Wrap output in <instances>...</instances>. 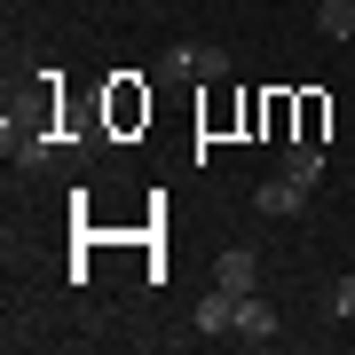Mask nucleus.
Returning a JSON list of instances; mask_svg holds the SVG:
<instances>
[{"mask_svg": "<svg viewBox=\"0 0 355 355\" xmlns=\"http://www.w3.org/2000/svg\"><path fill=\"white\" fill-rule=\"evenodd\" d=\"M277 308H268L261 300V292H237V316H229V340H245V347H268V340H277Z\"/></svg>", "mask_w": 355, "mask_h": 355, "instance_id": "nucleus-1", "label": "nucleus"}, {"mask_svg": "<svg viewBox=\"0 0 355 355\" xmlns=\"http://www.w3.org/2000/svg\"><path fill=\"white\" fill-rule=\"evenodd\" d=\"M261 214H308V182H292V174H268L261 190H253Z\"/></svg>", "mask_w": 355, "mask_h": 355, "instance_id": "nucleus-2", "label": "nucleus"}, {"mask_svg": "<svg viewBox=\"0 0 355 355\" xmlns=\"http://www.w3.org/2000/svg\"><path fill=\"white\" fill-rule=\"evenodd\" d=\"M214 284L221 292H261V261L245 253V245H229V253L214 261Z\"/></svg>", "mask_w": 355, "mask_h": 355, "instance_id": "nucleus-3", "label": "nucleus"}, {"mask_svg": "<svg viewBox=\"0 0 355 355\" xmlns=\"http://www.w3.org/2000/svg\"><path fill=\"white\" fill-rule=\"evenodd\" d=\"M277 174H292V182H308V190H316V174H324V150L308 135H292L284 142V158H277Z\"/></svg>", "mask_w": 355, "mask_h": 355, "instance_id": "nucleus-4", "label": "nucleus"}, {"mask_svg": "<svg viewBox=\"0 0 355 355\" xmlns=\"http://www.w3.org/2000/svg\"><path fill=\"white\" fill-rule=\"evenodd\" d=\"M316 32L324 40H355V0H316Z\"/></svg>", "mask_w": 355, "mask_h": 355, "instance_id": "nucleus-5", "label": "nucleus"}, {"mask_svg": "<svg viewBox=\"0 0 355 355\" xmlns=\"http://www.w3.org/2000/svg\"><path fill=\"white\" fill-rule=\"evenodd\" d=\"M229 316H237V292H205V300H198V331H229Z\"/></svg>", "mask_w": 355, "mask_h": 355, "instance_id": "nucleus-6", "label": "nucleus"}, {"mask_svg": "<svg viewBox=\"0 0 355 355\" xmlns=\"http://www.w3.org/2000/svg\"><path fill=\"white\" fill-rule=\"evenodd\" d=\"M158 79H198V40L166 48V55H158Z\"/></svg>", "mask_w": 355, "mask_h": 355, "instance_id": "nucleus-7", "label": "nucleus"}, {"mask_svg": "<svg viewBox=\"0 0 355 355\" xmlns=\"http://www.w3.org/2000/svg\"><path fill=\"white\" fill-rule=\"evenodd\" d=\"M229 71V48L221 40H198V79H221Z\"/></svg>", "mask_w": 355, "mask_h": 355, "instance_id": "nucleus-8", "label": "nucleus"}, {"mask_svg": "<svg viewBox=\"0 0 355 355\" xmlns=\"http://www.w3.org/2000/svg\"><path fill=\"white\" fill-rule=\"evenodd\" d=\"M324 119H331V111H324V95H300V135H308V142L324 135Z\"/></svg>", "mask_w": 355, "mask_h": 355, "instance_id": "nucleus-9", "label": "nucleus"}, {"mask_svg": "<svg viewBox=\"0 0 355 355\" xmlns=\"http://www.w3.org/2000/svg\"><path fill=\"white\" fill-rule=\"evenodd\" d=\"M331 316H355V277H340V284H331Z\"/></svg>", "mask_w": 355, "mask_h": 355, "instance_id": "nucleus-10", "label": "nucleus"}]
</instances>
